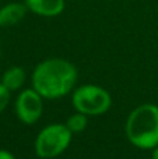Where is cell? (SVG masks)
<instances>
[{
  "label": "cell",
  "instance_id": "4",
  "mask_svg": "<svg viewBox=\"0 0 158 159\" xmlns=\"http://www.w3.org/2000/svg\"><path fill=\"white\" fill-rule=\"evenodd\" d=\"M111 95L98 85H81L73 95V106L87 116L102 115L111 107Z\"/></svg>",
  "mask_w": 158,
  "mask_h": 159
},
{
  "label": "cell",
  "instance_id": "12",
  "mask_svg": "<svg viewBox=\"0 0 158 159\" xmlns=\"http://www.w3.org/2000/svg\"><path fill=\"white\" fill-rule=\"evenodd\" d=\"M153 159H158V147H156L153 151Z\"/></svg>",
  "mask_w": 158,
  "mask_h": 159
},
{
  "label": "cell",
  "instance_id": "10",
  "mask_svg": "<svg viewBox=\"0 0 158 159\" xmlns=\"http://www.w3.org/2000/svg\"><path fill=\"white\" fill-rule=\"evenodd\" d=\"M8 101H10V91L0 82V112L7 106Z\"/></svg>",
  "mask_w": 158,
  "mask_h": 159
},
{
  "label": "cell",
  "instance_id": "8",
  "mask_svg": "<svg viewBox=\"0 0 158 159\" xmlns=\"http://www.w3.org/2000/svg\"><path fill=\"white\" fill-rule=\"evenodd\" d=\"M25 78V73L21 67H11L4 73L2 78V84L8 91H16L22 85Z\"/></svg>",
  "mask_w": 158,
  "mask_h": 159
},
{
  "label": "cell",
  "instance_id": "2",
  "mask_svg": "<svg viewBox=\"0 0 158 159\" xmlns=\"http://www.w3.org/2000/svg\"><path fill=\"white\" fill-rule=\"evenodd\" d=\"M126 134L137 148L154 149L158 147V106L146 103L136 107L126 121Z\"/></svg>",
  "mask_w": 158,
  "mask_h": 159
},
{
  "label": "cell",
  "instance_id": "11",
  "mask_svg": "<svg viewBox=\"0 0 158 159\" xmlns=\"http://www.w3.org/2000/svg\"><path fill=\"white\" fill-rule=\"evenodd\" d=\"M0 159H16L11 152L6 151V149H0Z\"/></svg>",
  "mask_w": 158,
  "mask_h": 159
},
{
  "label": "cell",
  "instance_id": "9",
  "mask_svg": "<svg viewBox=\"0 0 158 159\" xmlns=\"http://www.w3.org/2000/svg\"><path fill=\"white\" fill-rule=\"evenodd\" d=\"M87 123H88V120H87V115L78 112V113H76V115L70 116L66 126L69 127V130L72 133H80L86 129Z\"/></svg>",
  "mask_w": 158,
  "mask_h": 159
},
{
  "label": "cell",
  "instance_id": "1",
  "mask_svg": "<svg viewBox=\"0 0 158 159\" xmlns=\"http://www.w3.org/2000/svg\"><path fill=\"white\" fill-rule=\"evenodd\" d=\"M77 81V70L64 59H49L36 66L32 74L34 89L46 99H56L70 92Z\"/></svg>",
  "mask_w": 158,
  "mask_h": 159
},
{
  "label": "cell",
  "instance_id": "6",
  "mask_svg": "<svg viewBox=\"0 0 158 159\" xmlns=\"http://www.w3.org/2000/svg\"><path fill=\"white\" fill-rule=\"evenodd\" d=\"M25 6L35 14L53 17L63 11L64 0H25Z\"/></svg>",
  "mask_w": 158,
  "mask_h": 159
},
{
  "label": "cell",
  "instance_id": "3",
  "mask_svg": "<svg viewBox=\"0 0 158 159\" xmlns=\"http://www.w3.org/2000/svg\"><path fill=\"white\" fill-rule=\"evenodd\" d=\"M72 131L66 124H50L38 134L35 151L39 158H55L69 147Z\"/></svg>",
  "mask_w": 158,
  "mask_h": 159
},
{
  "label": "cell",
  "instance_id": "7",
  "mask_svg": "<svg viewBox=\"0 0 158 159\" xmlns=\"http://www.w3.org/2000/svg\"><path fill=\"white\" fill-rule=\"evenodd\" d=\"M27 6L21 3H10L0 8V27H10L21 21L25 16Z\"/></svg>",
  "mask_w": 158,
  "mask_h": 159
},
{
  "label": "cell",
  "instance_id": "5",
  "mask_svg": "<svg viewBox=\"0 0 158 159\" xmlns=\"http://www.w3.org/2000/svg\"><path fill=\"white\" fill-rule=\"evenodd\" d=\"M44 103L42 96L35 89H25L18 95L16 102L17 116L25 124H34L41 117Z\"/></svg>",
  "mask_w": 158,
  "mask_h": 159
}]
</instances>
